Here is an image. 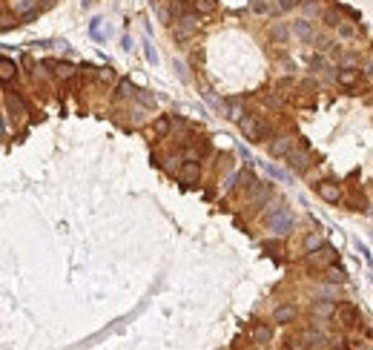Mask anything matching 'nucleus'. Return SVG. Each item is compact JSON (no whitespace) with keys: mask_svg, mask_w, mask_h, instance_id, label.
Segmentation results:
<instances>
[{"mask_svg":"<svg viewBox=\"0 0 373 350\" xmlns=\"http://www.w3.org/2000/svg\"><path fill=\"white\" fill-rule=\"evenodd\" d=\"M250 339H253L255 345H267L273 339V330L267 321H258V324H253V330H250Z\"/></svg>","mask_w":373,"mask_h":350,"instance_id":"obj_10","label":"nucleus"},{"mask_svg":"<svg viewBox=\"0 0 373 350\" xmlns=\"http://www.w3.org/2000/svg\"><path fill=\"white\" fill-rule=\"evenodd\" d=\"M296 6V0H279V12H290Z\"/></svg>","mask_w":373,"mask_h":350,"instance_id":"obj_32","label":"nucleus"},{"mask_svg":"<svg viewBox=\"0 0 373 350\" xmlns=\"http://www.w3.org/2000/svg\"><path fill=\"white\" fill-rule=\"evenodd\" d=\"M310 66L322 69V66H324V58H319V55H316V58H310Z\"/></svg>","mask_w":373,"mask_h":350,"instance_id":"obj_33","label":"nucleus"},{"mask_svg":"<svg viewBox=\"0 0 373 350\" xmlns=\"http://www.w3.org/2000/svg\"><path fill=\"white\" fill-rule=\"evenodd\" d=\"M170 12L175 17H184L186 15V0H172L170 3Z\"/></svg>","mask_w":373,"mask_h":350,"instance_id":"obj_22","label":"nucleus"},{"mask_svg":"<svg viewBox=\"0 0 373 350\" xmlns=\"http://www.w3.org/2000/svg\"><path fill=\"white\" fill-rule=\"evenodd\" d=\"M198 178H201V167H198V161H184L181 167H178V181L186 184V187H192V184H198Z\"/></svg>","mask_w":373,"mask_h":350,"instance_id":"obj_8","label":"nucleus"},{"mask_svg":"<svg viewBox=\"0 0 373 350\" xmlns=\"http://www.w3.org/2000/svg\"><path fill=\"white\" fill-rule=\"evenodd\" d=\"M313 43H316V49H327V46H330L327 34H313Z\"/></svg>","mask_w":373,"mask_h":350,"instance_id":"obj_24","label":"nucleus"},{"mask_svg":"<svg viewBox=\"0 0 373 350\" xmlns=\"http://www.w3.org/2000/svg\"><path fill=\"white\" fill-rule=\"evenodd\" d=\"M267 175H273V178H279V181H287V172H281L279 167H270V164H267Z\"/></svg>","mask_w":373,"mask_h":350,"instance_id":"obj_25","label":"nucleus"},{"mask_svg":"<svg viewBox=\"0 0 373 350\" xmlns=\"http://www.w3.org/2000/svg\"><path fill=\"white\" fill-rule=\"evenodd\" d=\"M138 100H141L144 106H155V98L150 95V92H138Z\"/></svg>","mask_w":373,"mask_h":350,"instance_id":"obj_28","label":"nucleus"},{"mask_svg":"<svg viewBox=\"0 0 373 350\" xmlns=\"http://www.w3.org/2000/svg\"><path fill=\"white\" fill-rule=\"evenodd\" d=\"M52 3H55V0H40V6H52Z\"/></svg>","mask_w":373,"mask_h":350,"instance_id":"obj_36","label":"nucleus"},{"mask_svg":"<svg viewBox=\"0 0 373 350\" xmlns=\"http://www.w3.org/2000/svg\"><path fill=\"white\" fill-rule=\"evenodd\" d=\"M339 32L344 34V37H350V34H353V29H350V26H339Z\"/></svg>","mask_w":373,"mask_h":350,"instance_id":"obj_35","label":"nucleus"},{"mask_svg":"<svg viewBox=\"0 0 373 350\" xmlns=\"http://www.w3.org/2000/svg\"><path fill=\"white\" fill-rule=\"evenodd\" d=\"M144 46H147V61H150V64H158V52H155L150 43H144Z\"/></svg>","mask_w":373,"mask_h":350,"instance_id":"obj_31","label":"nucleus"},{"mask_svg":"<svg viewBox=\"0 0 373 350\" xmlns=\"http://www.w3.org/2000/svg\"><path fill=\"white\" fill-rule=\"evenodd\" d=\"M305 247H307V250H319V247H322V238H319V235H307Z\"/></svg>","mask_w":373,"mask_h":350,"instance_id":"obj_23","label":"nucleus"},{"mask_svg":"<svg viewBox=\"0 0 373 350\" xmlns=\"http://www.w3.org/2000/svg\"><path fill=\"white\" fill-rule=\"evenodd\" d=\"M333 318L339 321L342 327H353V324H359V310L353 307V304L342 301V304H336V313H333Z\"/></svg>","mask_w":373,"mask_h":350,"instance_id":"obj_6","label":"nucleus"},{"mask_svg":"<svg viewBox=\"0 0 373 350\" xmlns=\"http://www.w3.org/2000/svg\"><path fill=\"white\" fill-rule=\"evenodd\" d=\"M198 29V15H189L186 12L184 17H178V23H175V29H172V37H175V43H186L192 34Z\"/></svg>","mask_w":373,"mask_h":350,"instance_id":"obj_3","label":"nucleus"},{"mask_svg":"<svg viewBox=\"0 0 373 350\" xmlns=\"http://www.w3.org/2000/svg\"><path fill=\"white\" fill-rule=\"evenodd\" d=\"M310 161H313V155H310V150H307V147H302V150H293V152L287 155V167L293 169V172H307Z\"/></svg>","mask_w":373,"mask_h":350,"instance_id":"obj_7","label":"nucleus"},{"mask_svg":"<svg viewBox=\"0 0 373 350\" xmlns=\"http://www.w3.org/2000/svg\"><path fill=\"white\" fill-rule=\"evenodd\" d=\"M270 37L276 40V43H281V40H287V29H284L281 23H276V26L270 29Z\"/></svg>","mask_w":373,"mask_h":350,"instance_id":"obj_21","label":"nucleus"},{"mask_svg":"<svg viewBox=\"0 0 373 350\" xmlns=\"http://www.w3.org/2000/svg\"><path fill=\"white\" fill-rule=\"evenodd\" d=\"M238 127H241L244 138L253 141V144H258V141L267 138V127H264V121H261L258 115H244L241 121H238Z\"/></svg>","mask_w":373,"mask_h":350,"instance_id":"obj_2","label":"nucleus"},{"mask_svg":"<svg viewBox=\"0 0 373 350\" xmlns=\"http://www.w3.org/2000/svg\"><path fill=\"white\" fill-rule=\"evenodd\" d=\"M98 78H101L103 84H109V81H115V72H112V69H101V72H98Z\"/></svg>","mask_w":373,"mask_h":350,"instance_id":"obj_29","label":"nucleus"},{"mask_svg":"<svg viewBox=\"0 0 373 350\" xmlns=\"http://www.w3.org/2000/svg\"><path fill=\"white\" fill-rule=\"evenodd\" d=\"M273 321H279V324H290V321H296V307H293V304L279 307V310L273 313Z\"/></svg>","mask_w":373,"mask_h":350,"instance_id":"obj_12","label":"nucleus"},{"mask_svg":"<svg viewBox=\"0 0 373 350\" xmlns=\"http://www.w3.org/2000/svg\"><path fill=\"white\" fill-rule=\"evenodd\" d=\"M192 3H195V12H204V15L216 12V0H192Z\"/></svg>","mask_w":373,"mask_h":350,"instance_id":"obj_20","label":"nucleus"},{"mask_svg":"<svg viewBox=\"0 0 373 350\" xmlns=\"http://www.w3.org/2000/svg\"><path fill=\"white\" fill-rule=\"evenodd\" d=\"M327 282L344 284V282H347V279H344V273H342V270H330V276H327Z\"/></svg>","mask_w":373,"mask_h":350,"instance_id":"obj_27","label":"nucleus"},{"mask_svg":"<svg viewBox=\"0 0 373 350\" xmlns=\"http://www.w3.org/2000/svg\"><path fill=\"white\" fill-rule=\"evenodd\" d=\"M333 261H336V250H333L330 244H322L319 250L310 253V264L316 267V270H330Z\"/></svg>","mask_w":373,"mask_h":350,"instance_id":"obj_4","label":"nucleus"},{"mask_svg":"<svg viewBox=\"0 0 373 350\" xmlns=\"http://www.w3.org/2000/svg\"><path fill=\"white\" fill-rule=\"evenodd\" d=\"M324 23H327V26H342V20H339L336 12H324Z\"/></svg>","mask_w":373,"mask_h":350,"instance_id":"obj_26","label":"nucleus"},{"mask_svg":"<svg viewBox=\"0 0 373 350\" xmlns=\"http://www.w3.org/2000/svg\"><path fill=\"white\" fill-rule=\"evenodd\" d=\"M264 250H270L273 255H279V253H281V244H279V241H264Z\"/></svg>","mask_w":373,"mask_h":350,"instance_id":"obj_30","label":"nucleus"},{"mask_svg":"<svg viewBox=\"0 0 373 350\" xmlns=\"http://www.w3.org/2000/svg\"><path fill=\"white\" fill-rule=\"evenodd\" d=\"M170 127H172L170 118H167V115H158V118H155V124H153V135H155V138H167Z\"/></svg>","mask_w":373,"mask_h":350,"instance_id":"obj_13","label":"nucleus"},{"mask_svg":"<svg viewBox=\"0 0 373 350\" xmlns=\"http://www.w3.org/2000/svg\"><path fill=\"white\" fill-rule=\"evenodd\" d=\"M293 29H296V34H299L302 40H307V43H313V32H310V23H307V20H299V23H296Z\"/></svg>","mask_w":373,"mask_h":350,"instance_id":"obj_17","label":"nucleus"},{"mask_svg":"<svg viewBox=\"0 0 373 350\" xmlns=\"http://www.w3.org/2000/svg\"><path fill=\"white\" fill-rule=\"evenodd\" d=\"M6 106H9V109H15L17 115H26V106H23V100L17 98V95H12V92H6Z\"/></svg>","mask_w":373,"mask_h":350,"instance_id":"obj_16","label":"nucleus"},{"mask_svg":"<svg viewBox=\"0 0 373 350\" xmlns=\"http://www.w3.org/2000/svg\"><path fill=\"white\" fill-rule=\"evenodd\" d=\"M115 95H118V98H135L138 89L129 84V81H121V84H118V92H115Z\"/></svg>","mask_w":373,"mask_h":350,"instance_id":"obj_18","label":"nucleus"},{"mask_svg":"<svg viewBox=\"0 0 373 350\" xmlns=\"http://www.w3.org/2000/svg\"><path fill=\"white\" fill-rule=\"evenodd\" d=\"M267 227L276 235H287L293 230V216H290L287 207H273L270 213H267Z\"/></svg>","mask_w":373,"mask_h":350,"instance_id":"obj_1","label":"nucleus"},{"mask_svg":"<svg viewBox=\"0 0 373 350\" xmlns=\"http://www.w3.org/2000/svg\"><path fill=\"white\" fill-rule=\"evenodd\" d=\"M12 23H15V20H12V17H9V15H3V29H6V32H9V29H12Z\"/></svg>","mask_w":373,"mask_h":350,"instance_id":"obj_34","label":"nucleus"},{"mask_svg":"<svg viewBox=\"0 0 373 350\" xmlns=\"http://www.w3.org/2000/svg\"><path fill=\"white\" fill-rule=\"evenodd\" d=\"M293 144H296V138L293 135H287V132H281V135H276L270 141V155H276V158H287L290 152H293Z\"/></svg>","mask_w":373,"mask_h":350,"instance_id":"obj_5","label":"nucleus"},{"mask_svg":"<svg viewBox=\"0 0 373 350\" xmlns=\"http://www.w3.org/2000/svg\"><path fill=\"white\" fill-rule=\"evenodd\" d=\"M316 192H319V198L327 201V204H336L342 198V190L336 181H319L316 184Z\"/></svg>","mask_w":373,"mask_h":350,"instance_id":"obj_9","label":"nucleus"},{"mask_svg":"<svg viewBox=\"0 0 373 350\" xmlns=\"http://www.w3.org/2000/svg\"><path fill=\"white\" fill-rule=\"evenodd\" d=\"M49 66H52V72H55V78H61V81L75 78V72H78L72 64H61V61H49Z\"/></svg>","mask_w":373,"mask_h":350,"instance_id":"obj_11","label":"nucleus"},{"mask_svg":"<svg viewBox=\"0 0 373 350\" xmlns=\"http://www.w3.org/2000/svg\"><path fill=\"white\" fill-rule=\"evenodd\" d=\"M333 313H336V307H333V304H327V301L313 304V316H333Z\"/></svg>","mask_w":373,"mask_h":350,"instance_id":"obj_19","label":"nucleus"},{"mask_svg":"<svg viewBox=\"0 0 373 350\" xmlns=\"http://www.w3.org/2000/svg\"><path fill=\"white\" fill-rule=\"evenodd\" d=\"M17 75V66L15 61H9V58H3V64H0V78H3V84H9L12 78Z\"/></svg>","mask_w":373,"mask_h":350,"instance_id":"obj_14","label":"nucleus"},{"mask_svg":"<svg viewBox=\"0 0 373 350\" xmlns=\"http://www.w3.org/2000/svg\"><path fill=\"white\" fill-rule=\"evenodd\" d=\"M336 81H339L342 86H353V84L359 81V75L353 72V69H342L339 75H336Z\"/></svg>","mask_w":373,"mask_h":350,"instance_id":"obj_15","label":"nucleus"}]
</instances>
